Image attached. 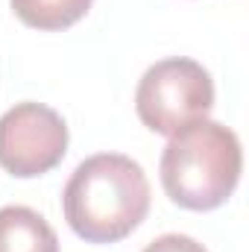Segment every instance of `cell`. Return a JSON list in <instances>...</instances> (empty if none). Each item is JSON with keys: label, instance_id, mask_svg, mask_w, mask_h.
I'll list each match as a JSON object with an SVG mask.
<instances>
[{"label": "cell", "instance_id": "6da1fadb", "mask_svg": "<svg viewBox=\"0 0 249 252\" xmlns=\"http://www.w3.org/2000/svg\"><path fill=\"white\" fill-rule=\"evenodd\" d=\"M67 226L88 244H118L150 211V182L138 161L121 153L85 158L62 193Z\"/></svg>", "mask_w": 249, "mask_h": 252}, {"label": "cell", "instance_id": "7a4b0ae2", "mask_svg": "<svg viewBox=\"0 0 249 252\" xmlns=\"http://www.w3.org/2000/svg\"><path fill=\"white\" fill-rule=\"evenodd\" d=\"M244 167L241 141L217 121H193L170 135L161 153L164 193L187 211H214L238 188Z\"/></svg>", "mask_w": 249, "mask_h": 252}, {"label": "cell", "instance_id": "3957f363", "mask_svg": "<svg viewBox=\"0 0 249 252\" xmlns=\"http://www.w3.org/2000/svg\"><path fill=\"white\" fill-rule=\"evenodd\" d=\"M214 106L211 73L193 59H161L138 82L135 109L141 124L158 135H176L193 121L208 118Z\"/></svg>", "mask_w": 249, "mask_h": 252}, {"label": "cell", "instance_id": "277c9868", "mask_svg": "<svg viewBox=\"0 0 249 252\" xmlns=\"http://www.w3.org/2000/svg\"><path fill=\"white\" fill-rule=\"evenodd\" d=\"M67 153L62 115L41 103H18L0 118V167L18 179L53 170Z\"/></svg>", "mask_w": 249, "mask_h": 252}, {"label": "cell", "instance_id": "5b68a950", "mask_svg": "<svg viewBox=\"0 0 249 252\" xmlns=\"http://www.w3.org/2000/svg\"><path fill=\"white\" fill-rule=\"evenodd\" d=\"M0 252H59L53 226L27 205L0 208Z\"/></svg>", "mask_w": 249, "mask_h": 252}, {"label": "cell", "instance_id": "8992f818", "mask_svg": "<svg viewBox=\"0 0 249 252\" xmlns=\"http://www.w3.org/2000/svg\"><path fill=\"white\" fill-rule=\"evenodd\" d=\"M9 3L27 27L56 32V30L73 27L79 18H85L94 0H9Z\"/></svg>", "mask_w": 249, "mask_h": 252}, {"label": "cell", "instance_id": "52a82bcc", "mask_svg": "<svg viewBox=\"0 0 249 252\" xmlns=\"http://www.w3.org/2000/svg\"><path fill=\"white\" fill-rule=\"evenodd\" d=\"M144 252H208L202 244H196L187 235H161L156 238Z\"/></svg>", "mask_w": 249, "mask_h": 252}]
</instances>
